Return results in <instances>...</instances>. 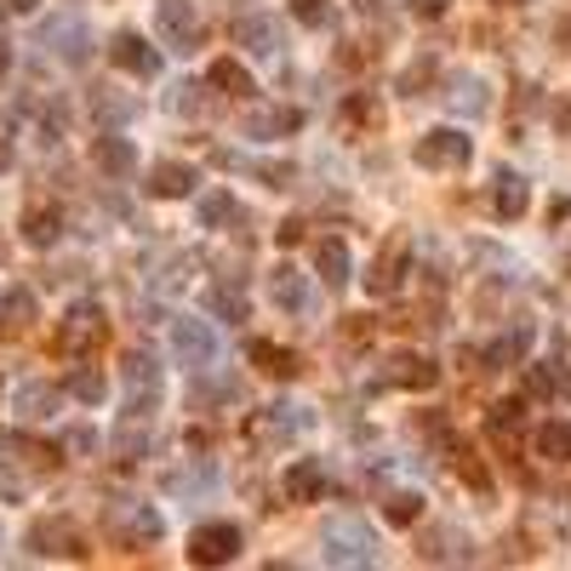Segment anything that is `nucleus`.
Instances as JSON below:
<instances>
[{"label":"nucleus","instance_id":"obj_1","mask_svg":"<svg viewBox=\"0 0 571 571\" xmlns=\"http://www.w3.org/2000/svg\"><path fill=\"white\" fill-rule=\"evenodd\" d=\"M109 338V320H104V309L97 304H75L70 315L57 320V338H52V349L57 355H70V360H86L97 343Z\"/></svg>","mask_w":571,"mask_h":571},{"label":"nucleus","instance_id":"obj_2","mask_svg":"<svg viewBox=\"0 0 571 571\" xmlns=\"http://www.w3.org/2000/svg\"><path fill=\"white\" fill-rule=\"evenodd\" d=\"M412 155H417V166H429V172H452V166L475 160V138L457 131V126H434V131H423V138H417Z\"/></svg>","mask_w":571,"mask_h":571},{"label":"nucleus","instance_id":"obj_3","mask_svg":"<svg viewBox=\"0 0 571 571\" xmlns=\"http://www.w3.org/2000/svg\"><path fill=\"white\" fill-rule=\"evenodd\" d=\"M241 549H246V537L229 520H207V526L189 531V560L194 565H229V560H241Z\"/></svg>","mask_w":571,"mask_h":571},{"label":"nucleus","instance_id":"obj_4","mask_svg":"<svg viewBox=\"0 0 571 571\" xmlns=\"http://www.w3.org/2000/svg\"><path fill=\"white\" fill-rule=\"evenodd\" d=\"M41 46L52 57H63L70 70H81V63H92V29L81 18H52V23H41Z\"/></svg>","mask_w":571,"mask_h":571},{"label":"nucleus","instance_id":"obj_5","mask_svg":"<svg viewBox=\"0 0 571 571\" xmlns=\"http://www.w3.org/2000/svg\"><path fill=\"white\" fill-rule=\"evenodd\" d=\"M29 554H41V560H52V554L86 560L92 549H86V537L75 531V520H35V526H29Z\"/></svg>","mask_w":571,"mask_h":571},{"label":"nucleus","instance_id":"obj_6","mask_svg":"<svg viewBox=\"0 0 571 571\" xmlns=\"http://www.w3.org/2000/svg\"><path fill=\"white\" fill-rule=\"evenodd\" d=\"M326 560L331 565H378V543L360 520H338L326 531Z\"/></svg>","mask_w":571,"mask_h":571},{"label":"nucleus","instance_id":"obj_7","mask_svg":"<svg viewBox=\"0 0 571 571\" xmlns=\"http://www.w3.org/2000/svg\"><path fill=\"white\" fill-rule=\"evenodd\" d=\"M406 268H412V241H406V234H394V241L372 257L366 292H372V297H394V292H400V281H406Z\"/></svg>","mask_w":571,"mask_h":571},{"label":"nucleus","instance_id":"obj_8","mask_svg":"<svg viewBox=\"0 0 571 571\" xmlns=\"http://www.w3.org/2000/svg\"><path fill=\"white\" fill-rule=\"evenodd\" d=\"M155 23H160V41L172 52H194V41H200L194 0H155Z\"/></svg>","mask_w":571,"mask_h":571},{"label":"nucleus","instance_id":"obj_9","mask_svg":"<svg viewBox=\"0 0 571 571\" xmlns=\"http://www.w3.org/2000/svg\"><path fill=\"white\" fill-rule=\"evenodd\" d=\"M172 355L189 366V372H207L218 360V338L207 320H172Z\"/></svg>","mask_w":571,"mask_h":571},{"label":"nucleus","instance_id":"obj_10","mask_svg":"<svg viewBox=\"0 0 571 571\" xmlns=\"http://www.w3.org/2000/svg\"><path fill=\"white\" fill-rule=\"evenodd\" d=\"M434 378H441V366H434L429 355H389L383 360V372L372 378L378 389H434Z\"/></svg>","mask_w":571,"mask_h":571},{"label":"nucleus","instance_id":"obj_11","mask_svg":"<svg viewBox=\"0 0 571 571\" xmlns=\"http://www.w3.org/2000/svg\"><path fill=\"white\" fill-rule=\"evenodd\" d=\"M109 63H115V70H126V75H138V81L160 75V52L144 35H131V29H120V35L109 41Z\"/></svg>","mask_w":571,"mask_h":571},{"label":"nucleus","instance_id":"obj_12","mask_svg":"<svg viewBox=\"0 0 571 571\" xmlns=\"http://www.w3.org/2000/svg\"><path fill=\"white\" fill-rule=\"evenodd\" d=\"M160 531H166V520L149 509V503H131V509L115 515V537H120L126 549H149V543H160Z\"/></svg>","mask_w":571,"mask_h":571},{"label":"nucleus","instance_id":"obj_13","mask_svg":"<svg viewBox=\"0 0 571 571\" xmlns=\"http://www.w3.org/2000/svg\"><path fill=\"white\" fill-rule=\"evenodd\" d=\"M281 491H286V503H320L326 497V463L320 457H297L281 475Z\"/></svg>","mask_w":571,"mask_h":571},{"label":"nucleus","instance_id":"obj_14","mask_svg":"<svg viewBox=\"0 0 571 571\" xmlns=\"http://www.w3.org/2000/svg\"><path fill=\"white\" fill-rule=\"evenodd\" d=\"M92 166L104 178H131L138 172V149H131L120 131H104V138H92Z\"/></svg>","mask_w":571,"mask_h":571},{"label":"nucleus","instance_id":"obj_15","mask_svg":"<svg viewBox=\"0 0 571 571\" xmlns=\"http://www.w3.org/2000/svg\"><path fill=\"white\" fill-rule=\"evenodd\" d=\"M234 41H241L246 52H257V57H275V52H281V41H286V29H281V18L252 12V18L234 23Z\"/></svg>","mask_w":571,"mask_h":571},{"label":"nucleus","instance_id":"obj_16","mask_svg":"<svg viewBox=\"0 0 571 571\" xmlns=\"http://www.w3.org/2000/svg\"><path fill=\"white\" fill-rule=\"evenodd\" d=\"M35 320H41V309H35V292L29 286H12L7 297H0V338H23Z\"/></svg>","mask_w":571,"mask_h":571},{"label":"nucleus","instance_id":"obj_17","mask_svg":"<svg viewBox=\"0 0 571 571\" xmlns=\"http://www.w3.org/2000/svg\"><path fill=\"white\" fill-rule=\"evenodd\" d=\"M194 166H183V160H160L155 172H149V194L155 200H183V194H194Z\"/></svg>","mask_w":571,"mask_h":571},{"label":"nucleus","instance_id":"obj_18","mask_svg":"<svg viewBox=\"0 0 571 571\" xmlns=\"http://www.w3.org/2000/svg\"><path fill=\"white\" fill-rule=\"evenodd\" d=\"M526 207H531V189H526V178H515V172H497L491 212H497L503 223H515V218H526Z\"/></svg>","mask_w":571,"mask_h":571},{"label":"nucleus","instance_id":"obj_19","mask_svg":"<svg viewBox=\"0 0 571 571\" xmlns=\"http://www.w3.org/2000/svg\"><path fill=\"white\" fill-rule=\"evenodd\" d=\"M268 292H275V304H281V309H292V315H304V309H309V281L297 275L292 263H281L275 275H268Z\"/></svg>","mask_w":571,"mask_h":571},{"label":"nucleus","instance_id":"obj_20","mask_svg":"<svg viewBox=\"0 0 571 571\" xmlns=\"http://www.w3.org/2000/svg\"><path fill=\"white\" fill-rule=\"evenodd\" d=\"M526 349H531V326H515V331H503L497 343H486V372H503V366H520L526 360Z\"/></svg>","mask_w":571,"mask_h":571},{"label":"nucleus","instance_id":"obj_21","mask_svg":"<svg viewBox=\"0 0 571 571\" xmlns=\"http://www.w3.org/2000/svg\"><path fill=\"white\" fill-rule=\"evenodd\" d=\"M297 126H304V115H297V109H252L246 115V138H286V131H297Z\"/></svg>","mask_w":571,"mask_h":571},{"label":"nucleus","instance_id":"obj_22","mask_svg":"<svg viewBox=\"0 0 571 571\" xmlns=\"http://www.w3.org/2000/svg\"><path fill=\"white\" fill-rule=\"evenodd\" d=\"M57 234H63V212L57 207H29L23 212V241L29 246L46 252V246H57Z\"/></svg>","mask_w":571,"mask_h":571},{"label":"nucleus","instance_id":"obj_23","mask_svg":"<svg viewBox=\"0 0 571 571\" xmlns=\"http://www.w3.org/2000/svg\"><path fill=\"white\" fill-rule=\"evenodd\" d=\"M560 389H565V366H560V360L526 366V400H554Z\"/></svg>","mask_w":571,"mask_h":571},{"label":"nucleus","instance_id":"obj_24","mask_svg":"<svg viewBox=\"0 0 571 571\" xmlns=\"http://www.w3.org/2000/svg\"><path fill=\"white\" fill-rule=\"evenodd\" d=\"M252 360L263 366L268 378H297V372H304V366H297V355H292V349L268 343V338H252Z\"/></svg>","mask_w":571,"mask_h":571},{"label":"nucleus","instance_id":"obj_25","mask_svg":"<svg viewBox=\"0 0 571 571\" xmlns=\"http://www.w3.org/2000/svg\"><path fill=\"white\" fill-rule=\"evenodd\" d=\"M207 81H212L223 97H252V92H257V86H252V75H246L241 63H234V57H218L212 70H207Z\"/></svg>","mask_w":571,"mask_h":571},{"label":"nucleus","instance_id":"obj_26","mask_svg":"<svg viewBox=\"0 0 571 571\" xmlns=\"http://www.w3.org/2000/svg\"><path fill=\"white\" fill-rule=\"evenodd\" d=\"M531 446H537V457H549V463H571V423H543L531 434Z\"/></svg>","mask_w":571,"mask_h":571},{"label":"nucleus","instance_id":"obj_27","mask_svg":"<svg viewBox=\"0 0 571 571\" xmlns=\"http://www.w3.org/2000/svg\"><path fill=\"white\" fill-rule=\"evenodd\" d=\"M315 263H320V281H326L331 292H338V286L349 281V246H343V241H320Z\"/></svg>","mask_w":571,"mask_h":571},{"label":"nucleus","instance_id":"obj_28","mask_svg":"<svg viewBox=\"0 0 571 571\" xmlns=\"http://www.w3.org/2000/svg\"><path fill=\"white\" fill-rule=\"evenodd\" d=\"M207 309H212L218 320H246V292L234 286V281H218V286L207 292Z\"/></svg>","mask_w":571,"mask_h":571},{"label":"nucleus","instance_id":"obj_29","mask_svg":"<svg viewBox=\"0 0 571 571\" xmlns=\"http://www.w3.org/2000/svg\"><path fill=\"white\" fill-rule=\"evenodd\" d=\"M18 412L23 417H52L57 412V389L52 383H23L18 389Z\"/></svg>","mask_w":571,"mask_h":571},{"label":"nucleus","instance_id":"obj_30","mask_svg":"<svg viewBox=\"0 0 571 571\" xmlns=\"http://www.w3.org/2000/svg\"><path fill=\"white\" fill-rule=\"evenodd\" d=\"M194 218H200V229L229 223V218H234V194H229V189H207V194H200V207H194Z\"/></svg>","mask_w":571,"mask_h":571},{"label":"nucleus","instance_id":"obj_31","mask_svg":"<svg viewBox=\"0 0 571 571\" xmlns=\"http://www.w3.org/2000/svg\"><path fill=\"white\" fill-rule=\"evenodd\" d=\"M520 417H526V406H520V400H497V406H491V417H486V429L497 434V441H515V434H520Z\"/></svg>","mask_w":571,"mask_h":571},{"label":"nucleus","instance_id":"obj_32","mask_svg":"<svg viewBox=\"0 0 571 571\" xmlns=\"http://www.w3.org/2000/svg\"><path fill=\"white\" fill-rule=\"evenodd\" d=\"M446 104H452V109H468V115H480V109H486V86L468 81V75H457L452 92H446Z\"/></svg>","mask_w":571,"mask_h":571},{"label":"nucleus","instance_id":"obj_33","mask_svg":"<svg viewBox=\"0 0 571 571\" xmlns=\"http://www.w3.org/2000/svg\"><path fill=\"white\" fill-rule=\"evenodd\" d=\"M70 394L86 400V406H97V400L109 394V383H104V372H97V366H81V372L70 378Z\"/></svg>","mask_w":571,"mask_h":571},{"label":"nucleus","instance_id":"obj_34","mask_svg":"<svg viewBox=\"0 0 571 571\" xmlns=\"http://www.w3.org/2000/svg\"><path fill=\"white\" fill-rule=\"evenodd\" d=\"M292 18L304 23V29H331V0H292Z\"/></svg>","mask_w":571,"mask_h":571},{"label":"nucleus","instance_id":"obj_35","mask_svg":"<svg viewBox=\"0 0 571 571\" xmlns=\"http://www.w3.org/2000/svg\"><path fill=\"white\" fill-rule=\"evenodd\" d=\"M383 515H389L394 526H412V520L423 515V497H417V491H394V497L383 503Z\"/></svg>","mask_w":571,"mask_h":571},{"label":"nucleus","instance_id":"obj_36","mask_svg":"<svg viewBox=\"0 0 571 571\" xmlns=\"http://www.w3.org/2000/svg\"><path fill=\"white\" fill-rule=\"evenodd\" d=\"M92 109L104 115V120H126V115H131V97H109V92H97V97H92Z\"/></svg>","mask_w":571,"mask_h":571},{"label":"nucleus","instance_id":"obj_37","mask_svg":"<svg viewBox=\"0 0 571 571\" xmlns=\"http://www.w3.org/2000/svg\"><path fill=\"white\" fill-rule=\"evenodd\" d=\"M200 92H207V86H178L172 109H178V115H200V109H207V104H200Z\"/></svg>","mask_w":571,"mask_h":571},{"label":"nucleus","instance_id":"obj_38","mask_svg":"<svg viewBox=\"0 0 571 571\" xmlns=\"http://www.w3.org/2000/svg\"><path fill=\"white\" fill-rule=\"evenodd\" d=\"M457 475H463L468 486H475V491H491V480H486V468H480L475 457H457Z\"/></svg>","mask_w":571,"mask_h":571},{"label":"nucleus","instance_id":"obj_39","mask_svg":"<svg viewBox=\"0 0 571 571\" xmlns=\"http://www.w3.org/2000/svg\"><path fill=\"white\" fill-rule=\"evenodd\" d=\"M429 75H434V57H417L412 70H406V81H400V86H406V92H417V86H429Z\"/></svg>","mask_w":571,"mask_h":571},{"label":"nucleus","instance_id":"obj_40","mask_svg":"<svg viewBox=\"0 0 571 571\" xmlns=\"http://www.w3.org/2000/svg\"><path fill=\"white\" fill-rule=\"evenodd\" d=\"M343 115H349V120H378V97H349Z\"/></svg>","mask_w":571,"mask_h":571},{"label":"nucleus","instance_id":"obj_41","mask_svg":"<svg viewBox=\"0 0 571 571\" xmlns=\"http://www.w3.org/2000/svg\"><path fill=\"white\" fill-rule=\"evenodd\" d=\"M23 497V480L12 475V468H0V503H18Z\"/></svg>","mask_w":571,"mask_h":571},{"label":"nucleus","instance_id":"obj_42","mask_svg":"<svg viewBox=\"0 0 571 571\" xmlns=\"http://www.w3.org/2000/svg\"><path fill=\"white\" fill-rule=\"evenodd\" d=\"M63 446H70V452H92L97 441H92V429H70V434H63Z\"/></svg>","mask_w":571,"mask_h":571},{"label":"nucleus","instance_id":"obj_43","mask_svg":"<svg viewBox=\"0 0 571 571\" xmlns=\"http://www.w3.org/2000/svg\"><path fill=\"white\" fill-rule=\"evenodd\" d=\"M417 18H446V0H412Z\"/></svg>","mask_w":571,"mask_h":571},{"label":"nucleus","instance_id":"obj_44","mask_svg":"<svg viewBox=\"0 0 571 571\" xmlns=\"http://www.w3.org/2000/svg\"><path fill=\"white\" fill-rule=\"evenodd\" d=\"M275 241H281V246H297V241H304V223H281Z\"/></svg>","mask_w":571,"mask_h":571},{"label":"nucleus","instance_id":"obj_45","mask_svg":"<svg viewBox=\"0 0 571 571\" xmlns=\"http://www.w3.org/2000/svg\"><path fill=\"white\" fill-rule=\"evenodd\" d=\"M554 126H560V131H571V97H565V104L554 109Z\"/></svg>","mask_w":571,"mask_h":571},{"label":"nucleus","instance_id":"obj_46","mask_svg":"<svg viewBox=\"0 0 571 571\" xmlns=\"http://www.w3.org/2000/svg\"><path fill=\"white\" fill-rule=\"evenodd\" d=\"M7 70H12V41L0 35V75H7Z\"/></svg>","mask_w":571,"mask_h":571},{"label":"nucleus","instance_id":"obj_47","mask_svg":"<svg viewBox=\"0 0 571 571\" xmlns=\"http://www.w3.org/2000/svg\"><path fill=\"white\" fill-rule=\"evenodd\" d=\"M7 7H12V12H35V7H41V0H7Z\"/></svg>","mask_w":571,"mask_h":571},{"label":"nucleus","instance_id":"obj_48","mask_svg":"<svg viewBox=\"0 0 571 571\" xmlns=\"http://www.w3.org/2000/svg\"><path fill=\"white\" fill-rule=\"evenodd\" d=\"M0 166H12V149H7V138H0Z\"/></svg>","mask_w":571,"mask_h":571},{"label":"nucleus","instance_id":"obj_49","mask_svg":"<svg viewBox=\"0 0 571 571\" xmlns=\"http://www.w3.org/2000/svg\"><path fill=\"white\" fill-rule=\"evenodd\" d=\"M497 7H526V0H497Z\"/></svg>","mask_w":571,"mask_h":571}]
</instances>
